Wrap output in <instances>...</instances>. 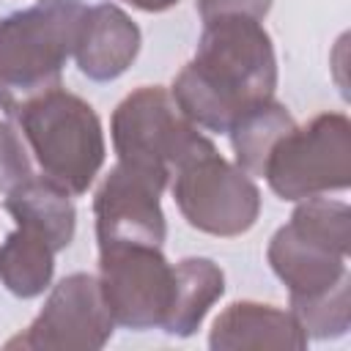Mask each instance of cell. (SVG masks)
<instances>
[{
	"mask_svg": "<svg viewBox=\"0 0 351 351\" xmlns=\"http://www.w3.org/2000/svg\"><path fill=\"white\" fill-rule=\"evenodd\" d=\"M277 58L261 19L214 16L203 22L195 58L176 74L170 96L200 129L228 132L241 110L274 96Z\"/></svg>",
	"mask_w": 351,
	"mask_h": 351,
	"instance_id": "6da1fadb",
	"label": "cell"
},
{
	"mask_svg": "<svg viewBox=\"0 0 351 351\" xmlns=\"http://www.w3.org/2000/svg\"><path fill=\"white\" fill-rule=\"evenodd\" d=\"M85 11L82 0H36L0 19V110L5 115L60 88Z\"/></svg>",
	"mask_w": 351,
	"mask_h": 351,
	"instance_id": "7a4b0ae2",
	"label": "cell"
},
{
	"mask_svg": "<svg viewBox=\"0 0 351 351\" xmlns=\"http://www.w3.org/2000/svg\"><path fill=\"white\" fill-rule=\"evenodd\" d=\"M41 176L69 195H85L104 165V132L96 110L63 88H52L14 112Z\"/></svg>",
	"mask_w": 351,
	"mask_h": 351,
	"instance_id": "3957f363",
	"label": "cell"
},
{
	"mask_svg": "<svg viewBox=\"0 0 351 351\" xmlns=\"http://www.w3.org/2000/svg\"><path fill=\"white\" fill-rule=\"evenodd\" d=\"M110 132L118 162L151 176L162 186H167L186 162L217 151L162 85L132 90L112 110Z\"/></svg>",
	"mask_w": 351,
	"mask_h": 351,
	"instance_id": "277c9868",
	"label": "cell"
},
{
	"mask_svg": "<svg viewBox=\"0 0 351 351\" xmlns=\"http://www.w3.org/2000/svg\"><path fill=\"white\" fill-rule=\"evenodd\" d=\"M296 203L291 219L271 236L266 258L271 271L285 282L288 296H310L348 274L351 208L324 195Z\"/></svg>",
	"mask_w": 351,
	"mask_h": 351,
	"instance_id": "5b68a950",
	"label": "cell"
},
{
	"mask_svg": "<svg viewBox=\"0 0 351 351\" xmlns=\"http://www.w3.org/2000/svg\"><path fill=\"white\" fill-rule=\"evenodd\" d=\"M263 178L282 200H304L351 184V121L343 112H321L293 126L271 148Z\"/></svg>",
	"mask_w": 351,
	"mask_h": 351,
	"instance_id": "8992f818",
	"label": "cell"
},
{
	"mask_svg": "<svg viewBox=\"0 0 351 351\" xmlns=\"http://www.w3.org/2000/svg\"><path fill=\"white\" fill-rule=\"evenodd\" d=\"M170 181L184 219L208 236H241L261 214V189L252 176L222 159L219 151L186 162Z\"/></svg>",
	"mask_w": 351,
	"mask_h": 351,
	"instance_id": "52a82bcc",
	"label": "cell"
},
{
	"mask_svg": "<svg viewBox=\"0 0 351 351\" xmlns=\"http://www.w3.org/2000/svg\"><path fill=\"white\" fill-rule=\"evenodd\" d=\"M99 288L115 324L137 332L162 329L173 296V263L154 244H99Z\"/></svg>",
	"mask_w": 351,
	"mask_h": 351,
	"instance_id": "ba28073f",
	"label": "cell"
},
{
	"mask_svg": "<svg viewBox=\"0 0 351 351\" xmlns=\"http://www.w3.org/2000/svg\"><path fill=\"white\" fill-rule=\"evenodd\" d=\"M112 329L115 321L104 304L99 277L74 271L49 291L41 313L5 348L99 351L112 337Z\"/></svg>",
	"mask_w": 351,
	"mask_h": 351,
	"instance_id": "9c48e42d",
	"label": "cell"
},
{
	"mask_svg": "<svg viewBox=\"0 0 351 351\" xmlns=\"http://www.w3.org/2000/svg\"><path fill=\"white\" fill-rule=\"evenodd\" d=\"M162 192L165 186L151 176L115 162L93 197L99 244L134 241L162 247L167 236V222L159 203Z\"/></svg>",
	"mask_w": 351,
	"mask_h": 351,
	"instance_id": "30bf717a",
	"label": "cell"
},
{
	"mask_svg": "<svg viewBox=\"0 0 351 351\" xmlns=\"http://www.w3.org/2000/svg\"><path fill=\"white\" fill-rule=\"evenodd\" d=\"M140 41V27L123 8L112 3H99L82 16L74 58L88 80L110 82L134 63Z\"/></svg>",
	"mask_w": 351,
	"mask_h": 351,
	"instance_id": "8fae6325",
	"label": "cell"
},
{
	"mask_svg": "<svg viewBox=\"0 0 351 351\" xmlns=\"http://www.w3.org/2000/svg\"><path fill=\"white\" fill-rule=\"evenodd\" d=\"M307 335L291 315V310H280L263 302H233L228 304L208 335V346L214 351H241V348H285L302 351L307 348Z\"/></svg>",
	"mask_w": 351,
	"mask_h": 351,
	"instance_id": "7c38bea8",
	"label": "cell"
},
{
	"mask_svg": "<svg viewBox=\"0 0 351 351\" xmlns=\"http://www.w3.org/2000/svg\"><path fill=\"white\" fill-rule=\"evenodd\" d=\"M3 206L14 217L16 228L36 233L55 252L71 244L77 230V208L71 203V195L63 186L52 184L49 178L30 176L27 181L5 192Z\"/></svg>",
	"mask_w": 351,
	"mask_h": 351,
	"instance_id": "4fadbf2b",
	"label": "cell"
},
{
	"mask_svg": "<svg viewBox=\"0 0 351 351\" xmlns=\"http://www.w3.org/2000/svg\"><path fill=\"white\" fill-rule=\"evenodd\" d=\"M225 293V274L208 258H184L173 266V296L162 332L189 337L200 329L206 313Z\"/></svg>",
	"mask_w": 351,
	"mask_h": 351,
	"instance_id": "5bb4252c",
	"label": "cell"
},
{
	"mask_svg": "<svg viewBox=\"0 0 351 351\" xmlns=\"http://www.w3.org/2000/svg\"><path fill=\"white\" fill-rule=\"evenodd\" d=\"M296 126L288 107L277 101L274 96L261 99L241 110L236 121L230 123V145L236 154V165L250 176H263L266 159L271 148L280 143L282 134H288Z\"/></svg>",
	"mask_w": 351,
	"mask_h": 351,
	"instance_id": "9a60e30c",
	"label": "cell"
},
{
	"mask_svg": "<svg viewBox=\"0 0 351 351\" xmlns=\"http://www.w3.org/2000/svg\"><path fill=\"white\" fill-rule=\"evenodd\" d=\"M55 274V250L36 233L16 228L0 244V282L19 299L41 296Z\"/></svg>",
	"mask_w": 351,
	"mask_h": 351,
	"instance_id": "2e32d148",
	"label": "cell"
},
{
	"mask_svg": "<svg viewBox=\"0 0 351 351\" xmlns=\"http://www.w3.org/2000/svg\"><path fill=\"white\" fill-rule=\"evenodd\" d=\"M291 315L307 337L329 340L346 335L351 326V274L340 277L326 291L310 296H291Z\"/></svg>",
	"mask_w": 351,
	"mask_h": 351,
	"instance_id": "e0dca14e",
	"label": "cell"
},
{
	"mask_svg": "<svg viewBox=\"0 0 351 351\" xmlns=\"http://www.w3.org/2000/svg\"><path fill=\"white\" fill-rule=\"evenodd\" d=\"M30 176H33V165L19 132L8 121H0V192L3 195L11 192Z\"/></svg>",
	"mask_w": 351,
	"mask_h": 351,
	"instance_id": "ac0fdd59",
	"label": "cell"
},
{
	"mask_svg": "<svg viewBox=\"0 0 351 351\" xmlns=\"http://www.w3.org/2000/svg\"><path fill=\"white\" fill-rule=\"evenodd\" d=\"M195 8L203 22H208L214 16H228V14L263 19L271 8V0H195Z\"/></svg>",
	"mask_w": 351,
	"mask_h": 351,
	"instance_id": "d6986e66",
	"label": "cell"
},
{
	"mask_svg": "<svg viewBox=\"0 0 351 351\" xmlns=\"http://www.w3.org/2000/svg\"><path fill=\"white\" fill-rule=\"evenodd\" d=\"M123 3H129L132 8L148 11V14H159V11H167V8H173L178 0H123Z\"/></svg>",
	"mask_w": 351,
	"mask_h": 351,
	"instance_id": "ffe728a7",
	"label": "cell"
}]
</instances>
